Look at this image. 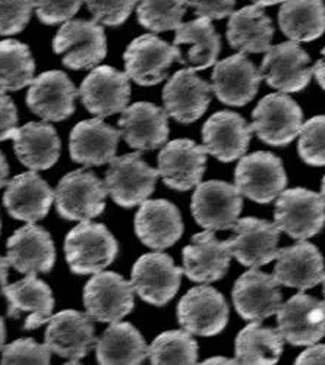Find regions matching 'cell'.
<instances>
[{"label": "cell", "instance_id": "681fc988", "mask_svg": "<svg viewBox=\"0 0 325 365\" xmlns=\"http://www.w3.org/2000/svg\"><path fill=\"white\" fill-rule=\"evenodd\" d=\"M322 59H319L316 63H315V66L312 68V71H314V75H315V78H316V81H318V84L321 86V88L325 91V47L322 48Z\"/></svg>", "mask_w": 325, "mask_h": 365}, {"label": "cell", "instance_id": "60d3db41", "mask_svg": "<svg viewBox=\"0 0 325 365\" xmlns=\"http://www.w3.org/2000/svg\"><path fill=\"white\" fill-rule=\"evenodd\" d=\"M297 151L309 166H325V115L314 116L302 125Z\"/></svg>", "mask_w": 325, "mask_h": 365}, {"label": "cell", "instance_id": "9f6ffc18", "mask_svg": "<svg viewBox=\"0 0 325 365\" xmlns=\"http://www.w3.org/2000/svg\"><path fill=\"white\" fill-rule=\"evenodd\" d=\"M321 197H322V200L325 202V176L322 179V184H321Z\"/></svg>", "mask_w": 325, "mask_h": 365}, {"label": "cell", "instance_id": "7a4b0ae2", "mask_svg": "<svg viewBox=\"0 0 325 365\" xmlns=\"http://www.w3.org/2000/svg\"><path fill=\"white\" fill-rule=\"evenodd\" d=\"M53 51L62 56L66 68L93 69L107 55V38L103 25L88 19H69L53 38Z\"/></svg>", "mask_w": 325, "mask_h": 365}, {"label": "cell", "instance_id": "e575fe53", "mask_svg": "<svg viewBox=\"0 0 325 365\" xmlns=\"http://www.w3.org/2000/svg\"><path fill=\"white\" fill-rule=\"evenodd\" d=\"M279 24L292 41H312L325 33V5L322 0H284Z\"/></svg>", "mask_w": 325, "mask_h": 365}, {"label": "cell", "instance_id": "9a60e30c", "mask_svg": "<svg viewBox=\"0 0 325 365\" xmlns=\"http://www.w3.org/2000/svg\"><path fill=\"white\" fill-rule=\"evenodd\" d=\"M309 55L296 41L271 46L261 63L265 83L282 93H297L306 88L312 78Z\"/></svg>", "mask_w": 325, "mask_h": 365}, {"label": "cell", "instance_id": "ee69618b", "mask_svg": "<svg viewBox=\"0 0 325 365\" xmlns=\"http://www.w3.org/2000/svg\"><path fill=\"white\" fill-rule=\"evenodd\" d=\"M51 352L34 339H18L2 349V364H50Z\"/></svg>", "mask_w": 325, "mask_h": 365}, {"label": "cell", "instance_id": "d4e9b609", "mask_svg": "<svg viewBox=\"0 0 325 365\" xmlns=\"http://www.w3.org/2000/svg\"><path fill=\"white\" fill-rule=\"evenodd\" d=\"M120 131L100 118L83 120L69 135L71 159L86 168L110 163L118 151Z\"/></svg>", "mask_w": 325, "mask_h": 365}, {"label": "cell", "instance_id": "83f0119b", "mask_svg": "<svg viewBox=\"0 0 325 365\" xmlns=\"http://www.w3.org/2000/svg\"><path fill=\"white\" fill-rule=\"evenodd\" d=\"M135 233L151 250H166L175 245L183 233L179 208L167 200H147L135 216Z\"/></svg>", "mask_w": 325, "mask_h": 365}, {"label": "cell", "instance_id": "e0dca14e", "mask_svg": "<svg viewBox=\"0 0 325 365\" xmlns=\"http://www.w3.org/2000/svg\"><path fill=\"white\" fill-rule=\"evenodd\" d=\"M279 331L294 346H311L325 336V302L296 294L277 312Z\"/></svg>", "mask_w": 325, "mask_h": 365}, {"label": "cell", "instance_id": "d590c367", "mask_svg": "<svg viewBox=\"0 0 325 365\" xmlns=\"http://www.w3.org/2000/svg\"><path fill=\"white\" fill-rule=\"evenodd\" d=\"M175 44L191 46L185 63L191 65L194 71H204L215 65L222 50V38L215 31L211 19L201 16L179 25L176 29Z\"/></svg>", "mask_w": 325, "mask_h": 365}, {"label": "cell", "instance_id": "4fadbf2b", "mask_svg": "<svg viewBox=\"0 0 325 365\" xmlns=\"http://www.w3.org/2000/svg\"><path fill=\"white\" fill-rule=\"evenodd\" d=\"M78 94L91 115L100 119L108 118L128 108L129 76L113 66H96L81 83Z\"/></svg>", "mask_w": 325, "mask_h": 365}, {"label": "cell", "instance_id": "2e32d148", "mask_svg": "<svg viewBox=\"0 0 325 365\" xmlns=\"http://www.w3.org/2000/svg\"><path fill=\"white\" fill-rule=\"evenodd\" d=\"M207 150L192 140L167 143L158 154V173L165 184L176 191H189L201 184L207 168Z\"/></svg>", "mask_w": 325, "mask_h": 365}, {"label": "cell", "instance_id": "bcb514c9", "mask_svg": "<svg viewBox=\"0 0 325 365\" xmlns=\"http://www.w3.org/2000/svg\"><path fill=\"white\" fill-rule=\"evenodd\" d=\"M186 4L198 16L212 21L230 16L234 12L236 0H186Z\"/></svg>", "mask_w": 325, "mask_h": 365}, {"label": "cell", "instance_id": "4316f807", "mask_svg": "<svg viewBox=\"0 0 325 365\" xmlns=\"http://www.w3.org/2000/svg\"><path fill=\"white\" fill-rule=\"evenodd\" d=\"M8 259L19 273H48L56 262V248L51 235L41 226L29 223L8 240Z\"/></svg>", "mask_w": 325, "mask_h": 365}, {"label": "cell", "instance_id": "f546056e", "mask_svg": "<svg viewBox=\"0 0 325 365\" xmlns=\"http://www.w3.org/2000/svg\"><path fill=\"white\" fill-rule=\"evenodd\" d=\"M183 273L192 282L211 283L226 276L232 252L227 241H219L214 230H205L192 237L183 248Z\"/></svg>", "mask_w": 325, "mask_h": 365}, {"label": "cell", "instance_id": "ba28073f", "mask_svg": "<svg viewBox=\"0 0 325 365\" xmlns=\"http://www.w3.org/2000/svg\"><path fill=\"white\" fill-rule=\"evenodd\" d=\"M304 112L286 94L265 96L252 112V133L269 145H287L301 134Z\"/></svg>", "mask_w": 325, "mask_h": 365}, {"label": "cell", "instance_id": "9c48e42d", "mask_svg": "<svg viewBox=\"0 0 325 365\" xmlns=\"http://www.w3.org/2000/svg\"><path fill=\"white\" fill-rule=\"evenodd\" d=\"M183 269L162 252L144 254L133 264L130 283L143 301L162 307L170 302L180 288Z\"/></svg>", "mask_w": 325, "mask_h": 365}, {"label": "cell", "instance_id": "484cf974", "mask_svg": "<svg viewBox=\"0 0 325 365\" xmlns=\"http://www.w3.org/2000/svg\"><path fill=\"white\" fill-rule=\"evenodd\" d=\"M8 301V317H25V330H36L46 324L54 308V298L50 286L34 274L25 276L12 284H5L0 288Z\"/></svg>", "mask_w": 325, "mask_h": 365}, {"label": "cell", "instance_id": "f35d334b", "mask_svg": "<svg viewBox=\"0 0 325 365\" xmlns=\"http://www.w3.org/2000/svg\"><path fill=\"white\" fill-rule=\"evenodd\" d=\"M148 358L153 364H195L198 344L185 329L165 331L148 346Z\"/></svg>", "mask_w": 325, "mask_h": 365}, {"label": "cell", "instance_id": "b9f144b4", "mask_svg": "<svg viewBox=\"0 0 325 365\" xmlns=\"http://www.w3.org/2000/svg\"><path fill=\"white\" fill-rule=\"evenodd\" d=\"M93 19L107 27L122 25L132 14L137 0H84Z\"/></svg>", "mask_w": 325, "mask_h": 365}, {"label": "cell", "instance_id": "7dc6e473", "mask_svg": "<svg viewBox=\"0 0 325 365\" xmlns=\"http://www.w3.org/2000/svg\"><path fill=\"white\" fill-rule=\"evenodd\" d=\"M18 129V109L14 100L0 90V141L12 140Z\"/></svg>", "mask_w": 325, "mask_h": 365}, {"label": "cell", "instance_id": "30bf717a", "mask_svg": "<svg viewBox=\"0 0 325 365\" xmlns=\"http://www.w3.org/2000/svg\"><path fill=\"white\" fill-rule=\"evenodd\" d=\"M84 305L93 320L118 323L133 309V286L115 272L96 273L84 288Z\"/></svg>", "mask_w": 325, "mask_h": 365}, {"label": "cell", "instance_id": "c3c4849f", "mask_svg": "<svg viewBox=\"0 0 325 365\" xmlns=\"http://www.w3.org/2000/svg\"><path fill=\"white\" fill-rule=\"evenodd\" d=\"M296 364H325V345H311L296 358Z\"/></svg>", "mask_w": 325, "mask_h": 365}, {"label": "cell", "instance_id": "d6986e66", "mask_svg": "<svg viewBox=\"0 0 325 365\" xmlns=\"http://www.w3.org/2000/svg\"><path fill=\"white\" fill-rule=\"evenodd\" d=\"M280 229L271 222L245 217L233 226V237L227 240L232 257L247 267H262L279 254Z\"/></svg>", "mask_w": 325, "mask_h": 365}, {"label": "cell", "instance_id": "ac0fdd59", "mask_svg": "<svg viewBox=\"0 0 325 365\" xmlns=\"http://www.w3.org/2000/svg\"><path fill=\"white\" fill-rule=\"evenodd\" d=\"M232 297L239 316L248 322H262L277 314L283 305L280 283L255 267L236 280Z\"/></svg>", "mask_w": 325, "mask_h": 365}, {"label": "cell", "instance_id": "3957f363", "mask_svg": "<svg viewBox=\"0 0 325 365\" xmlns=\"http://www.w3.org/2000/svg\"><path fill=\"white\" fill-rule=\"evenodd\" d=\"M123 59L129 80L144 87L165 81L175 62L185 63L180 48L155 34H144L132 40L125 50Z\"/></svg>", "mask_w": 325, "mask_h": 365}, {"label": "cell", "instance_id": "277c9868", "mask_svg": "<svg viewBox=\"0 0 325 365\" xmlns=\"http://www.w3.org/2000/svg\"><path fill=\"white\" fill-rule=\"evenodd\" d=\"M107 188L93 172L73 170L65 175L54 190V204L61 217L87 222L100 216L105 208Z\"/></svg>", "mask_w": 325, "mask_h": 365}, {"label": "cell", "instance_id": "603a6c76", "mask_svg": "<svg viewBox=\"0 0 325 365\" xmlns=\"http://www.w3.org/2000/svg\"><path fill=\"white\" fill-rule=\"evenodd\" d=\"M119 128L122 138L130 148L157 150L169 140V115L153 103L138 101L122 112Z\"/></svg>", "mask_w": 325, "mask_h": 365}, {"label": "cell", "instance_id": "1f68e13d", "mask_svg": "<svg viewBox=\"0 0 325 365\" xmlns=\"http://www.w3.org/2000/svg\"><path fill=\"white\" fill-rule=\"evenodd\" d=\"M12 140L18 160L31 170L50 169L59 160L61 140L50 123H26L16 129Z\"/></svg>", "mask_w": 325, "mask_h": 365}, {"label": "cell", "instance_id": "d6a6232c", "mask_svg": "<svg viewBox=\"0 0 325 365\" xmlns=\"http://www.w3.org/2000/svg\"><path fill=\"white\" fill-rule=\"evenodd\" d=\"M227 41L240 53H267L274 37V27L261 6L234 11L227 24Z\"/></svg>", "mask_w": 325, "mask_h": 365}, {"label": "cell", "instance_id": "680465c9", "mask_svg": "<svg viewBox=\"0 0 325 365\" xmlns=\"http://www.w3.org/2000/svg\"><path fill=\"white\" fill-rule=\"evenodd\" d=\"M0 230H2V220H0Z\"/></svg>", "mask_w": 325, "mask_h": 365}, {"label": "cell", "instance_id": "7bdbcfd3", "mask_svg": "<svg viewBox=\"0 0 325 365\" xmlns=\"http://www.w3.org/2000/svg\"><path fill=\"white\" fill-rule=\"evenodd\" d=\"M33 0H0V36H15L29 25Z\"/></svg>", "mask_w": 325, "mask_h": 365}, {"label": "cell", "instance_id": "6da1fadb", "mask_svg": "<svg viewBox=\"0 0 325 365\" xmlns=\"http://www.w3.org/2000/svg\"><path fill=\"white\" fill-rule=\"evenodd\" d=\"M119 252L116 238L104 225L90 220L75 226L65 240V255L75 274H96L110 266Z\"/></svg>", "mask_w": 325, "mask_h": 365}, {"label": "cell", "instance_id": "836d02e7", "mask_svg": "<svg viewBox=\"0 0 325 365\" xmlns=\"http://www.w3.org/2000/svg\"><path fill=\"white\" fill-rule=\"evenodd\" d=\"M98 364H143L148 358V346L140 330L130 323H112L96 345Z\"/></svg>", "mask_w": 325, "mask_h": 365}, {"label": "cell", "instance_id": "f5cc1de1", "mask_svg": "<svg viewBox=\"0 0 325 365\" xmlns=\"http://www.w3.org/2000/svg\"><path fill=\"white\" fill-rule=\"evenodd\" d=\"M204 364H237L236 358L230 359V358H225V356H212L204 361Z\"/></svg>", "mask_w": 325, "mask_h": 365}, {"label": "cell", "instance_id": "f6af8a7d", "mask_svg": "<svg viewBox=\"0 0 325 365\" xmlns=\"http://www.w3.org/2000/svg\"><path fill=\"white\" fill-rule=\"evenodd\" d=\"M84 0H33L37 18L46 25H59L72 19Z\"/></svg>", "mask_w": 325, "mask_h": 365}, {"label": "cell", "instance_id": "8992f818", "mask_svg": "<svg viewBox=\"0 0 325 365\" xmlns=\"http://www.w3.org/2000/svg\"><path fill=\"white\" fill-rule=\"evenodd\" d=\"M234 185L243 197L259 204L271 202L287 185L282 159L267 151L243 155L234 170Z\"/></svg>", "mask_w": 325, "mask_h": 365}, {"label": "cell", "instance_id": "8d00e7d4", "mask_svg": "<svg viewBox=\"0 0 325 365\" xmlns=\"http://www.w3.org/2000/svg\"><path fill=\"white\" fill-rule=\"evenodd\" d=\"M283 346L284 337L279 329L252 322L236 337V361L237 364H276L282 358Z\"/></svg>", "mask_w": 325, "mask_h": 365}, {"label": "cell", "instance_id": "cb8c5ba5", "mask_svg": "<svg viewBox=\"0 0 325 365\" xmlns=\"http://www.w3.org/2000/svg\"><path fill=\"white\" fill-rule=\"evenodd\" d=\"M252 138V128L240 115L222 110L207 119L202 126V141L208 154L223 163L245 155Z\"/></svg>", "mask_w": 325, "mask_h": 365}, {"label": "cell", "instance_id": "52a82bcc", "mask_svg": "<svg viewBox=\"0 0 325 365\" xmlns=\"http://www.w3.org/2000/svg\"><path fill=\"white\" fill-rule=\"evenodd\" d=\"M276 201L274 225L293 240H306L321 232L325 223V202L321 194L305 188L284 190Z\"/></svg>", "mask_w": 325, "mask_h": 365}, {"label": "cell", "instance_id": "db71d44e", "mask_svg": "<svg viewBox=\"0 0 325 365\" xmlns=\"http://www.w3.org/2000/svg\"><path fill=\"white\" fill-rule=\"evenodd\" d=\"M5 341H6V326L4 317H0V352L5 348Z\"/></svg>", "mask_w": 325, "mask_h": 365}, {"label": "cell", "instance_id": "5bb4252c", "mask_svg": "<svg viewBox=\"0 0 325 365\" xmlns=\"http://www.w3.org/2000/svg\"><path fill=\"white\" fill-rule=\"evenodd\" d=\"M182 329L197 336H215L229 322V305L225 297L211 286H197L187 291L177 305Z\"/></svg>", "mask_w": 325, "mask_h": 365}, {"label": "cell", "instance_id": "11a10c76", "mask_svg": "<svg viewBox=\"0 0 325 365\" xmlns=\"http://www.w3.org/2000/svg\"><path fill=\"white\" fill-rule=\"evenodd\" d=\"M251 2H254V5H257V6L265 8V6H273V5H277V4H283L284 0H251Z\"/></svg>", "mask_w": 325, "mask_h": 365}, {"label": "cell", "instance_id": "ffe728a7", "mask_svg": "<svg viewBox=\"0 0 325 365\" xmlns=\"http://www.w3.org/2000/svg\"><path fill=\"white\" fill-rule=\"evenodd\" d=\"M78 96V90L63 71H47L30 84L26 106L43 120L61 122L75 113Z\"/></svg>", "mask_w": 325, "mask_h": 365}, {"label": "cell", "instance_id": "5b68a950", "mask_svg": "<svg viewBox=\"0 0 325 365\" xmlns=\"http://www.w3.org/2000/svg\"><path fill=\"white\" fill-rule=\"evenodd\" d=\"M158 176V170L144 162L140 153H130L108 163L104 185L118 205L132 208L148 200Z\"/></svg>", "mask_w": 325, "mask_h": 365}, {"label": "cell", "instance_id": "6f0895ef", "mask_svg": "<svg viewBox=\"0 0 325 365\" xmlns=\"http://www.w3.org/2000/svg\"><path fill=\"white\" fill-rule=\"evenodd\" d=\"M322 294H324V302H325V276L322 279Z\"/></svg>", "mask_w": 325, "mask_h": 365}, {"label": "cell", "instance_id": "44dd1931", "mask_svg": "<svg viewBox=\"0 0 325 365\" xmlns=\"http://www.w3.org/2000/svg\"><path fill=\"white\" fill-rule=\"evenodd\" d=\"M212 87L192 68L177 71L162 88L166 113L179 123H192L202 118L211 103Z\"/></svg>", "mask_w": 325, "mask_h": 365}, {"label": "cell", "instance_id": "7c38bea8", "mask_svg": "<svg viewBox=\"0 0 325 365\" xmlns=\"http://www.w3.org/2000/svg\"><path fill=\"white\" fill-rule=\"evenodd\" d=\"M96 344L93 319L75 309H65L47 322L44 345L51 354L78 364L86 358Z\"/></svg>", "mask_w": 325, "mask_h": 365}, {"label": "cell", "instance_id": "816d5d0a", "mask_svg": "<svg viewBox=\"0 0 325 365\" xmlns=\"http://www.w3.org/2000/svg\"><path fill=\"white\" fill-rule=\"evenodd\" d=\"M9 267H11V263H9L8 257L0 255V288H2V286H5V284H8Z\"/></svg>", "mask_w": 325, "mask_h": 365}, {"label": "cell", "instance_id": "8fae6325", "mask_svg": "<svg viewBox=\"0 0 325 365\" xmlns=\"http://www.w3.org/2000/svg\"><path fill=\"white\" fill-rule=\"evenodd\" d=\"M243 207V195L236 185L223 180L200 184L192 195L194 219L207 230L233 229Z\"/></svg>", "mask_w": 325, "mask_h": 365}, {"label": "cell", "instance_id": "4dcf8cb0", "mask_svg": "<svg viewBox=\"0 0 325 365\" xmlns=\"http://www.w3.org/2000/svg\"><path fill=\"white\" fill-rule=\"evenodd\" d=\"M274 279L289 288L308 291L324 279V258L319 250L309 242H299L279 250Z\"/></svg>", "mask_w": 325, "mask_h": 365}, {"label": "cell", "instance_id": "ab89813d", "mask_svg": "<svg viewBox=\"0 0 325 365\" xmlns=\"http://www.w3.org/2000/svg\"><path fill=\"white\" fill-rule=\"evenodd\" d=\"M137 18L153 33L176 30L186 14V0H137Z\"/></svg>", "mask_w": 325, "mask_h": 365}, {"label": "cell", "instance_id": "f907efd6", "mask_svg": "<svg viewBox=\"0 0 325 365\" xmlns=\"http://www.w3.org/2000/svg\"><path fill=\"white\" fill-rule=\"evenodd\" d=\"M8 176H9V165H8L5 154L0 151V188L6 187Z\"/></svg>", "mask_w": 325, "mask_h": 365}, {"label": "cell", "instance_id": "74e56055", "mask_svg": "<svg viewBox=\"0 0 325 365\" xmlns=\"http://www.w3.org/2000/svg\"><path fill=\"white\" fill-rule=\"evenodd\" d=\"M36 62L30 47L14 38L0 41V90L19 91L34 80Z\"/></svg>", "mask_w": 325, "mask_h": 365}, {"label": "cell", "instance_id": "7402d4cb", "mask_svg": "<svg viewBox=\"0 0 325 365\" xmlns=\"http://www.w3.org/2000/svg\"><path fill=\"white\" fill-rule=\"evenodd\" d=\"M211 78L215 97L234 108L245 106L252 101L262 81L261 71L245 53H237L217 62Z\"/></svg>", "mask_w": 325, "mask_h": 365}, {"label": "cell", "instance_id": "f1b7e54d", "mask_svg": "<svg viewBox=\"0 0 325 365\" xmlns=\"http://www.w3.org/2000/svg\"><path fill=\"white\" fill-rule=\"evenodd\" d=\"M54 201V191L36 172H25L6 184L4 204L8 213L26 223H36L47 216Z\"/></svg>", "mask_w": 325, "mask_h": 365}]
</instances>
